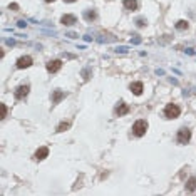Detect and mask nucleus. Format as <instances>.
<instances>
[{
  "label": "nucleus",
  "mask_w": 196,
  "mask_h": 196,
  "mask_svg": "<svg viewBox=\"0 0 196 196\" xmlns=\"http://www.w3.org/2000/svg\"><path fill=\"white\" fill-rule=\"evenodd\" d=\"M179 114H181V109L176 104H168L166 107H164V116H166L168 119H176Z\"/></svg>",
  "instance_id": "f257e3e1"
},
{
  "label": "nucleus",
  "mask_w": 196,
  "mask_h": 196,
  "mask_svg": "<svg viewBox=\"0 0 196 196\" xmlns=\"http://www.w3.org/2000/svg\"><path fill=\"white\" fill-rule=\"evenodd\" d=\"M133 131L136 136H143V134L148 131V122L144 121V119H139V121L134 122V126H133Z\"/></svg>",
  "instance_id": "f03ea898"
},
{
  "label": "nucleus",
  "mask_w": 196,
  "mask_h": 196,
  "mask_svg": "<svg viewBox=\"0 0 196 196\" xmlns=\"http://www.w3.org/2000/svg\"><path fill=\"white\" fill-rule=\"evenodd\" d=\"M190 138H191V131L188 129V127H181L178 131V143L179 144H186L188 141H190Z\"/></svg>",
  "instance_id": "7ed1b4c3"
},
{
  "label": "nucleus",
  "mask_w": 196,
  "mask_h": 196,
  "mask_svg": "<svg viewBox=\"0 0 196 196\" xmlns=\"http://www.w3.org/2000/svg\"><path fill=\"white\" fill-rule=\"evenodd\" d=\"M30 65H32V57H29V55H23V57L17 59V67L18 69H27Z\"/></svg>",
  "instance_id": "20e7f679"
},
{
  "label": "nucleus",
  "mask_w": 196,
  "mask_h": 196,
  "mask_svg": "<svg viewBox=\"0 0 196 196\" xmlns=\"http://www.w3.org/2000/svg\"><path fill=\"white\" fill-rule=\"evenodd\" d=\"M29 94V86H18L15 89V99H23Z\"/></svg>",
  "instance_id": "39448f33"
},
{
  "label": "nucleus",
  "mask_w": 196,
  "mask_h": 196,
  "mask_svg": "<svg viewBox=\"0 0 196 196\" xmlns=\"http://www.w3.org/2000/svg\"><path fill=\"white\" fill-rule=\"evenodd\" d=\"M60 67H62V62H60V60H49V62H47V70H49V72H57Z\"/></svg>",
  "instance_id": "423d86ee"
},
{
  "label": "nucleus",
  "mask_w": 196,
  "mask_h": 196,
  "mask_svg": "<svg viewBox=\"0 0 196 196\" xmlns=\"http://www.w3.org/2000/svg\"><path fill=\"white\" fill-rule=\"evenodd\" d=\"M129 87H131V92H134L136 96H139L143 92V82H133Z\"/></svg>",
  "instance_id": "0eeeda50"
},
{
  "label": "nucleus",
  "mask_w": 196,
  "mask_h": 196,
  "mask_svg": "<svg viewBox=\"0 0 196 196\" xmlns=\"http://www.w3.org/2000/svg\"><path fill=\"white\" fill-rule=\"evenodd\" d=\"M60 22H62L64 25H74V23H75V17H74V15H69V13H67V15H62Z\"/></svg>",
  "instance_id": "6e6552de"
},
{
  "label": "nucleus",
  "mask_w": 196,
  "mask_h": 196,
  "mask_svg": "<svg viewBox=\"0 0 196 196\" xmlns=\"http://www.w3.org/2000/svg\"><path fill=\"white\" fill-rule=\"evenodd\" d=\"M47 156H49V149L47 148H39L37 153H35V159H44Z\"/></svg>",
  "instance_id": "1a4fd4ad"
},
{
  "label": "nucleus",
  "mask_w": 196,
  "mask_h": 196,
  "mask_svg": "<svg viewBox=\"0 0 196 196\" xmlns=\"http://www.w3.org/2000/svg\"><path fill=\"white\" fill-rule=\"evenodd\" d=\"M62 97H65V94H64V92H60V91H54V96H52V104H59Z\"/></svg>",
  "instance_id": "9d476101"
},
{
  "label": "nucleus",
  "mask_w": 196,
  "mask_h": 196,
  "mask_svg": "<svg viewBox=\"0 0 196 196\" xmlns=\"http://www.w3.org/2000/svg\"><path fill=\"white\" fill-rule=\"evenodd\" d=\"M124 7L127 10H136L138 9V2L136 0H124Z\"/></svg>",
  "instance_id": "9b49d317"
},
{
  "label": "nucleus",
  "mask_w": 196,
  "mask_h": 196,
  "mask_svg": "<svg viewBox=\"0 0 196 196\" xmlns=\"http://www.w3.org/2000/svg\"><path fill=\"white\" fill-rule=\"evenodd\" d=\"M127 111H129V107H127L126 104H119V107L116 109V114H117V116H124Z\"/></svg>",
  "instance_id": "f8f14e48"
},
{
  "label": "nucleus",
  "mask_w": 196,
  "mask_h": 196,
  "mask_svg": "<svg viewBox=\"0 0 196 196\" xmlns=\"http://www.w3.org/2000/svg\"><path fill=\"white\" fill-rule=\"evenodd\" d=\"M84 17H86V20H89V22H92V20H96V12L94 10H87L86 13H84Z\"/></svg>",
  "instance_id": "ddd939ff"
},
{
  "label": "nucleus",
  "mask_w": 196,
  "mask_h": 196,
  "mask_svg": "<svg viewBox=\"0 0 196 196\" xmlns=\"http://www.w3.org/2000/svg\"><path fill=\"white\" fill-rule=\"evenodd\" d=\"M186 185H188V186H186V188H188V190H190V191H195V190H196V178H191L190 181L186 183Z\"/></svg>",
  "instance_id": "4468645a"
},
{
  "label": "nucleus",
  "mask_w": 196,
  "mask_h": 196,
  "mask_svg": "<svg viewBox=\"0 0 196 196\" xmlns=\"http://www.w3.org/2000/svg\"><path fill=\"white\" fill-rule=\"evenodd\" d=\"M176 29H179V30L188 29V22H186V20H179V22L176 23Z\"/></svg>",
  "instance_id": "2eb2a0df"
},
{
  "label": "nucleus",
  "mask_w": 196,
  "mask_h": 196,
  "mask_svg": "<svg viewBox=\"0 0 196 196\" xmlns=\"http://www.w3.org/2000/svg\"><path fill=\"white\" fill-rule=\"evenodd\" d=\"M64 129H69V122H60V124L57 126V131H59V133H62Z\"/></svg>",
  "instance_id": "dca6fc26"
},
{
  "label": "nucleus",
  "mask_w": 196,
  "mask_h": 196,
  "mask_svg": "<svg viewBox=\"0 0 196 196\" xmlns=\"http://www.w3.org/2000/svg\"><path fill=\"white\" fill-rule=\"evenodd\" d=\"M7 114V109H5V106H2V117H5Z\"/></svg>",
  "instance_id": "f3484780"
},
{
  "label": "nucleus",
  "mask_w": 196,
  "mask_h": 196,
  "mask_svg": "<svg viewBox=\"0 0 196 196\" xmlns=\"http://www.w3.org/2000/svg\"><path fill=\"white\" fill-rule=\"evenodd\" d=\"M64 2H75V0H64Z\"/></svg>",
  "instance_id": "a211bd4d"
},
{
  "label": "nucleus",
  "mask_w": 196,
  "mask_h": 196,
  "mask_svg": "<svg viewBox=\"0 0 196 196\" xmlns=\"http://www.w3.org/2000/svg\"><path fill=\"white\" fill-rule=\"evenodd\" d=\"M45 2H49V4H50V2H54V0H45Z\"/></svg>",
  "instance_id": "6ab92c4d"
}]
</instances>
